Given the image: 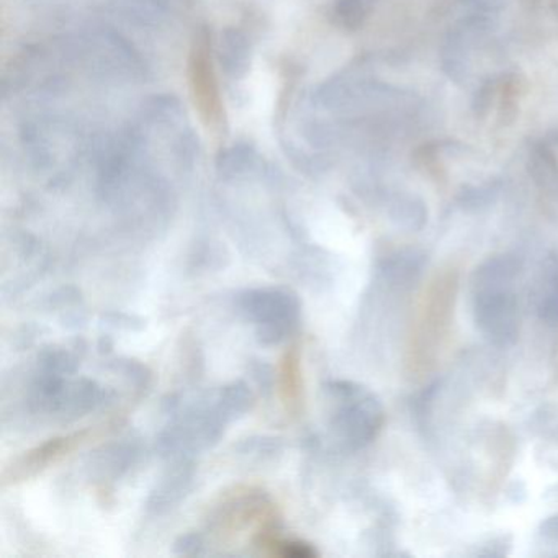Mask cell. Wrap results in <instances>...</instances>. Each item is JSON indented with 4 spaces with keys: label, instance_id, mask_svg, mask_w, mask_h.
Returning a JSON list of instances; mask_svg holds the SVG:
<instances>
[{
    "label": "cell",
    "instance_id": "obj_6",
    "mask_svg": "<svg viewBox=\"0 0 558 558\" xmlns=\"http://www.w3.org/2000/svg\"><path fill=\"white\" fill-rule=\"evenodd\" d=\"M365 15V0H339L336 5V17L345 27H355L361 24Z\"/></svg>",
    "mask_w": 558,
    "mask_h": 558
},
{
    "label": "cell",
    "instance_id": "obj_2",
    "mask_svg": "<svg viewBox=\"0 0 558 558\" xmlns=\"http://www.w3.org/2000/svg\"><path fill=\"white\" fill-rule=\"evenodd\" d=\"M217 58L228 80H244L253 64V47H251L250 37L240 28H225L218 37Z\"/></svg>",
    "mask_w": 558,
    "mask_h": 558
},
{
    "label": "cell",
    "instance_id": "obj_5",
    "mask_svg": "<svg viewBox=\"0 0 558 558\" xmlns=\"http://www.w3.org/2000/svg\"><path fill=\"white\" fill-rule=\"evenodd\" d=\"M256 153V148L250 143H236V145L221 151L218 168L223 174H243L244 171L253 168L257 158Z\"/></svg>",
    "mask_w": 558,
    "mask_h": 558
},
{
    "label": "cell",
    "instance_id": "obj_1",
    "mask_svg": "<svg viewBox=\"0 0 558 558\" xmlns=\"http://www.w3.org/2000/svg\"><path fill=\"white\" fill-rule=\"evenodd\" d=\"M488 286L476 295V323L488 338L498 344H509L518 335L515 319V299L509 290L502 289L505 283H480Z\"/></svg>",
    "mask_w": 558,
    "mask_h": 558
},
{
    "label": "cell",
    "instance_id": "obj_3",
    "mask_svg": "<svg viewBox=\"0 0 558 558\" xmlns=\"http://www.w3.org/2000/svg\"><path fill=\"white\" fill-rule=\"evenodd\" d=\"M279 390L282 403L290 413H296L302 398V367H300L299 348L292 345L280 359Z\"/></svg>",
    "mask_w": 558,
    "mask_h": 558
},
{
    "label": "cell",
    "instance_id": "obj_7",
    "mask_svg": "<svg viewBox=\"0 0 558 558\" xmlns=\"http://www.w3.org/2000/svg\"><path fill=\"white\" fill-rule=\"evenodd\" d=\"M551 283L554 287L542 300L541 313L542 319H545L548 325H558V276L551 279Z\"/></svg>",
    "mask_w": 558,
    "mask_h": 558
},
{
    "label": "cell",
    "instance_id": "obj_8",
    "mask_svg": "<svg viewBox=\"0 0 558 558\" xmlns=\"http://www.w3.org/2000/svg\"><path fill=\"white\" fill-rule=\"evenodd\" d=\"M541 531L544 537L558 544V514L551 515L547 521L542 522Z\"/></svg>",
    "mask_w": 558,
    "mask_h": 558
},
{
    "label": "cell",
    "instance_id": "obj_4",
    "mask_svg": "<svg viewBox=\"0 0 558 558\" xmlns=\"http://www.w3.org/2000/svg\"><path fill=\"white\" fill-rule=\"evenodd\" d=\"M90 437V430H83V433L71 434V436L61 437V439L50 440L48 444L38 447L34 452L28 453L25 462L22 463V469H44L50 465L51 462H57L61 457L76 450L81 444L87 442Z\"/></svg>",
    "mask_w": 558,
    "mask_h": 558
}]
</instances>
